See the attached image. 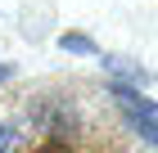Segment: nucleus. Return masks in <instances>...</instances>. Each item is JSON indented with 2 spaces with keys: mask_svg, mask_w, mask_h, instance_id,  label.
Returning a JSON list of instances; mask_svg holds the SVG:
<instances>
[{
  "mask_svg": "<svg viewBox=\"0 0 158 153\" xmlns=\"http://www.w3.org/2000/svg\"><path fill=\"white\" fill-rule=\"evenodd\" d=\"M104 86H109L113 113L131 126V135L145 144V149L158 153V104L149 99L145 90H135V86H122V81H104Z\"/></svg>",
  "mask_w": 158,
  "mask_h": 153,
  "instance_id": "nucleus-2",
  "label": "nucleus"
},
{
  "mask_svg": "<svg viewBox=\"0 0 158 153\" xmlns=\"http://www.w3.org/2000/svg\"><path fill=\"white\" fill-rule=\"evenodd\" d=\"M59 50H63V54H104L86 32H63V36H59Z\"/></svg>",
  "mask_w": 158,
  "mask_h": 153,
  "instance_id": "nucleus-4",
  "label": "nucleus"
},
{
  "mask_svg": "<svg viewBox=\"0 0 158 153\" xmlns=\"http://www.w3.org/2000/svg\"><path fill=\"white\" fill-rule=\"evenodd\" d=\"M9 81H14V63H0V90H5Z\"/></svg>",
  "mask_w": 158,
  "mask_h": 153,
  "instance_id": "nucleus-5",
  "label": "nucleus"
},
{
  "mask_svg": "<svg viewBox=\"0 0 158 153\" xmlns=\"http://www.w3.org/2000/svg\"><path fill=\"white\" fill-rule=\"evenodd\" d=\"M14 153H145L131 126L113 113L109 86L90 77H50L14 99Z\"/></svg>",
  "mask_w": 158,
  "mask_h": 153,
  "instance_id": "nucleus-1",
  "label": "nucleus"
},
{
  "mask_svg": "<svg viewBox=\"0 0 158 153\" xmlns=\"http://www.w3.org/2000/svg\"><path fill=\"white\" fill-rule=\"evenodd\" d=\"M99 68L109 72V81H122V86H135V81H154L135 59H122V54H99Z\"/></svg>",
  "mask_w": 158,
  "mask_h": 153,
  "instance_id": "nucleus-3",
  "label": "nucleus"
}]
</instances>
